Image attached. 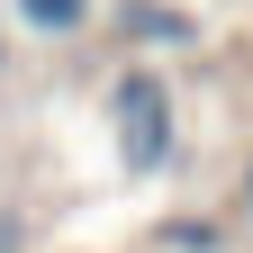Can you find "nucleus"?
Here are the masks:
<instances>
[{
  "label": "nucleus",
  "instance_id": "nucleus-2",
  "mask_svg": "<svg viewBox=\"0 0 253 253\" xmlns=\"http://www.w3.org/2000/svg\"><path fill=\"white\" fill-rule=\"evenodd\" d=\"M18 18L37 27V37H63V27H82V18H90V0H18Z\"/></svg>",
  "mask_w": 253,
  "mask_h": 253
},
{
  "label": "nucleus",
  "instance_id": "nucleus-1",
  "mask_svg": "<svg viewBox=\"0 0 253 253\" xmlns=\"http://www.w3.org/2000/svg\"><path fill=\"white\" fill-rule=\"evenodd\" d=\"M118 154L136 172H163L172 163V90L154 73H126L118 82Z\"/></svg>",
  "mask_w": 253,
  "mask_h": 253
},
{
  "label": "nucleus",
  "instance_id": "nucleus-4",
  "mask_svg": "<svg viewBox=\"0 0 253 253\" xmlns=\"http://www.w3.org/2000/svg\"><path fill=\"white\" fill-rule=\"evenodd\" d=\"M172 244L181 253H217V226H208V217H199V226H172Z\"/></svg>",
  "mask_w": 253,
  "mask_h": 253
},
{
  "label": "nucleus",
  "instance_id": "nucleus-3",
  "mask_svg": "<svg viewBox=\"0 0 253 253\" xmlns=\"http://www.w3.org/2000/svg\"><path fill=\"white\" fill-rule=\"evenodd\" d=\"M126 27H136V37H154V45H190V27H181L172 9H154V0H136V9H126Z\"/></svg>",
  "mask_w": 253,
  "mask_h": 253
}]
</instances>
